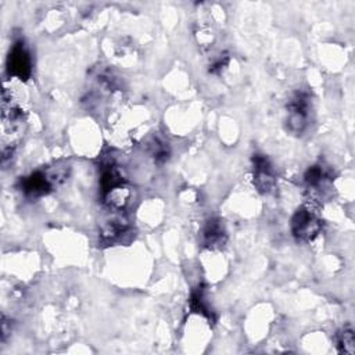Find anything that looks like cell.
I'll list each match as a JSON object with an SVG mask.
<instances>
[{
	"label": "cell",
	"mask_w": 355,
	"mask_h": 355,
	"mask_svg": "<svg viewBox=\"0 0 355 355\" xmlns=\"http://www.w3.org/2000/svg\"><path fill=\"white\" fill-rule=\"evenodd\" d=\"M7 72L21 80H26L32 73V58L22 40L12 44L7 57Z\"/></svg>",
	"instance_id": "obj_4"
},
{
	"label": "cell",
	"mask_w": 355,
	"mask_h": 355,
	"mask_svg": "<svg viewBox=\"0 0 355 355\" xmlns=\"http://www.w3.org/2000/svg\"><path fill=\"white\" fill-rule=\"evenodd\" d=\"M340 351H344L347 354H354L355 351V338H354V331L351 329H344L337 338Z\"/></svg>",
	"instance_id": "obj_8"
},
{
	"label": "cell",
	"mask_w": 355,
	"mask_h": 355,
	"mask_svg": "<svg viewBox=\"0 0 355 355\" xmlns=\"http://www.w3.org/2000/svg\"><path fill=\"white\" fill-rule=\"evenodd\" d=\"M150 153L151 155L154 157V159L157 162H164L168 159V155H169V150H168V146L166 143L158 140V139H154L151 143H150Z\"/></svg>",
	"instance_id": "obj_9"
},
{
	"label": "cell",
	"mask_w": 355,
	"mask_h": 355,
	"mask_svg": "<svg viewBox=\"0 0 355 355\" xmlns=\"http://www.w3.org/2000/svg\"><path fill=\"white\" fill-rule=\"evenodd\" d=\"M312 103L309 93L304 90L295 92L287 104L286 125L287 130L293 135H302L309 126Z\"/></svg>",
	"instance_id": "obj_1"
},
{
	"label": "cell",
	"mask_w": 355,
	"mask_h": 355,
	"mask_svg": "<svg viewBox=\"0 0 355 355\" xmlns=\"http://www.w3.org/2000/svg\"><path fill=\"white\" fill-rule=\"evenodd\" d=\"M304 180L308 186L309 190H313L316 193H320L322 190H324L330 182V173L327 171L326 166L318 164V165H312L304 176Z\"/></svg>",
	"instance_id": "obj_7"
},
{
	"label": "cell",
	"mask_w": 355,
	"mask_h": 355,
	"mask_svg": "<svg viewBox=\"0 0 355 355\" xmlns=\"http://www.w3.org/2000/svg\"><path fill=\"white\" fill-rule=\"evenodd\" d=\"M226 241V232L219 219H209L202 229V243L209 248L223 245Z\"/></svg>",
	"instance_id": "obj_6"
},
{
	"label": "cell",
	"mask_w": 355,
	"mask_h": 355,
	"mask_svg": "<svg viewBox=\"0 0 355 355\" xmlns=\"http://www.w3.org/2000/svg\"><path fill=\"white\" fill-rule=\"evenodd\" d=\"M252 178L257 190L261 193H269L275 187L273 166L262 154H254L252 157Z\"/></svg>",
	"instance_id": "obj_5"
},
{
	"label": "cell",
	"mask_w": 355,
	"mask_h": 355,
	"mask_svg": "<svg viewBox=\"0 0 355 355\" xmlns=\"http://www.w3.org/2000/svg\"><path fill=\"white\" fill-rule=\"evenodd\" d=\"M322 229V219L308 205L300 207L291 219V232L300 241L313 240Z\"/></svg>",
	"instance_id": "obj_3"
},
{
	"label": "cell",
	"mask_w": 355,
	"mask_h": 355,
	"mask_svg": "<svg viewBox=\"0 0 355 355\" xmlns=\"http://www.w3.org/2000/svg\"><path fill=\"white\" fill-rule=\"evenodd\" d=\"M65 166H55L47 171H36L21 182V189L28 197H40L47 194L54 184L67 178Z\"/></svg>",
	"instance_id": "obj_2"
}]
</instances>
